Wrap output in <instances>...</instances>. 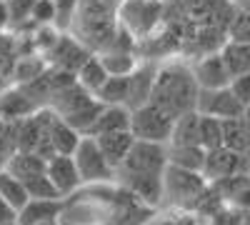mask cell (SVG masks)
<instances>
[{"instance_id": "1", "label": "cell", "mask_w": 250, "mask_h": 225, "mask_svg": "<svg viewBox=\"0 0 250 225\" xmlns=\"http://www.w3.org/2000/svg\"><path fill=\"white\" fill-rule=\"evenodd\" d=\"M195 98H198V85L190 73V65L173 63V65H163L155 73L150 103H155L165 113H170L173 118L188 110H195Z\"/></svg>"}, {"instance_id": "2", "label": "cell", "mask_w": 250, "mask_h": 225, "mask_svg": "<svg viewBox=\"0 0 250 225\" xmlns=\"http://www.w3.org/2000/svg\"><path fill=\"white\" fill-rule=\"evenodd\" d=\"M205 190H208V180L203 178V173L165 165V170H163V198H168L173 205L190 208L193 203H198L203 198Z\"/></svg>"}, {"instance_id": "3", "label": "cell", "mask_w": 250, "mask_h": 225, "mask_svg": "<svg viewBox=\"0 0 250 225\" xmlns=\"http://www.w3.org/2000/svg\"><path fill=\"white\" fill-rule=\"evenodd\" d=\"M173 115L158 108L155 103H145L140 108L130 110V133L135 140H150V143H168L170 128H173Z\"/></svg>"}, {"instance_id": "4", "label": "cell", "mask_w": 250, "mask_h": 225, "mask_svg": "<svg viewBox=\"0 0 250 225\" xmlns=\"http://www.w3.org/2000/svg\"><path fill=\"white\" fill-rule=\"evenodd\" d=\"M168 165V153L165 143H150V140H135L118 173H135V175H163Z\"/></svg>"}, {"instance_id": "5", "label": "cell", "mask_w": 250, "mask_h": 225, "mask_svg": "<svg viewBox=\"0 0 250 225\" xmlns=\"http://www.w3.org/2000/svg\"><path fill=\"white\" fill-rule=\"evenodd\" d=\"M73 160H75V168L80 173L83 185H85V183H105V180L115 178L113 165L105 160V155H103L98 140L90 138V135L80 138L78 148L73 150Z\"/></svg>"}, {"instance_id": "6", "label": "cell", "mask_w": 250, "mask_h": 225, "mask_svg": "<svg viewBox=\"0 0 250 225\" xmlns=\"http://www.w3.org/2000/svg\"><path fill=\"white\" fill-rule=\"evenodd\" d=\"M203 178L208 180V185H215V183L238 175V173H250V155L228 150L223 145L205 150V163H203Z\"/></svg>"}, {"instance_id": "7", "label": "cell", "mask_w": 250, "mask_h": 225, "mask_svg": "<svg viewBox=\"0 0 250 225\" xmlns=\"http://www.w3.org/2000/svg\"><path fill=\"white\" fill-rule=\"evenodd\" d=\"M195 110L208 118H218V120H230L240 118L243 103L233 95L230 88H213V90H198L195 98Z\"/></svg>"}, {"instance_id": "8", "label": "cell", "mask_w": 250, "mask_h": 225, "mask_svg": "<svg viewBox=\"0 0 250 225\" xmlns=\"http://www.w3.org/2000/svg\"><path fill=\"white\" fill-rule=\"evenodd\" d=\"M190 73L195 78L198 90H213V88H225L230 83V73H228L220 53H205L195 63H190Z\"/></svg>"}, {"instance_id": "9", "label": "cell", "mask_w": 250, "mask_h": 225, "mask_svg": "<svg viewBox=\"0 0 250 225\" xmlns=\"http://www.w3.org/2000/svg\"><path fill=\"white\" fill-rule=\"evenodd\" d=\"M45 175L50 178L53 188L58 190L60 198L73 195V193L83 185L73 155H50V158L45 160Z\"/></svg>"}, {"instance_id": "10", "label": "cell", "mask_w": 250, "mask_h": 225, "mask_svg": "<svg viewBox=\"0 0 250 225\" xmlns=\"http://www.w3.org/2000/svg\"><path fill=\"white\" fill-rule=\"evenodd\" d=\"M120 183L135 198H140L148 205H158L163 200V175H135V173H118Z\"/></svg>"}, {"instance_id": "11", "label": "cell", "mask_w": 250, "mask_h": 225, "mask_svg": "<svg viewBox=\"0 0 250 225\" xmlns=\"http://www.w3.org/2000/svg\"><path fill=\"white\" fill-rule=\"evenodd\" d=\"M62 210V200L60 198H28V203L18 210V225H38L45 220H58Z\"/></svg>"}, {"instance_id": "12", "label": "cell", "mask_w": 250, "mask_h": 225, "mask_svg": "<svg viewBox=\"0 0 250 225\" xmlns=\"http://www.w3.org/2000/svg\"><path fill=\"white\" fill-rule=\"evenodd\" d=\"M118 130H130V108L128 105H103L95 123L85 135L98 138L103 133H118Z\"/></svg>"}, {"instance_id": "13", "label": "cell", "mask_w": 250, "mask_h": 225, "mask_svg": "<svg viewBox=\"0 0 250 225\" xmlns=\"http://www.w3.org/2000/svg\"><path fill=\"white\" fill-rule=\"evenodd\" d=\"M155 68L153 65H140L128 75V108H140L150 100L153 83H155Z\"/></svg>"}, {"instance_id": "14", "label": "cell", "mask_w": 250, "mask_h": 225, "mask_svg": "<svg viewBox=\"0 0 250 225\" xmlns=\"http://www.w3.org/2000/svg\"><path fill=\"white\" fill-rule=\"evenodd\" d=\"M80 133L68 125L65 120H62L58 113L50 115V123H48V143H50V148L55 155H73V150L78 148V143H80Z\"/></svg>"}, {"instance_id": "15", "label": "cell", "mask_w": 250, "mask_h": 225, "mask_svg": "<svg viewBox=\"0 0 250 225\" xmlns=\"http://www.w3.org/2000/svg\"><path fill=\"white\" fill-rule=\"evenodd\" d=\"M98 140V145L103 150V155H105V160L113 165V170H118L123 165V160L125 155H128L130 145L135 143L133 133L130 130H118V133H103L95 138Z\"/></svg>"}, {"instance_id": "16", "label": "cell", "mask_w": 250, "mask_h": 225, "mask_svg": "<svg viewBox=\"0 0 250 225\" xmlns=\"http://www.w3.org/2000/svg\"><path fill=\"white\" fill-rule=\"evenodd\" d=\"M200 113L198 110H188L180 113L173 120V128H170V138L165 145H200Z\"/></svg>"}, {"instance_id": "17", "label": "cell", "mask_w": 250, "mask_h": 225, "mask_svg": "<svg viewBox=\"0 0 250 225\" xmlns=\"http://www.w3.org/2000/svg\"><path fill=\"white\" fill-rule=\"evenodd\" d=\"M218 53L223 58L228 73H230V78L250 70V43H245V40H225Z\"/></svg>"}, {"instance_id": "18", "label": "cell", "mask_w": 250, "mask_h": 225, "mask_svg": "<svg viewBox=\"0 0 250 225\" xmlns=\"http://www.w3.org/2000/svg\"><path fill=\"white\" fill-rule=\"evenodd\" d=\"M108 78H110V75H108L105 68H103V63H100L98 55H88L85 63L75 70V83L85 90V93H90V95H95Z\"/></svg>"}, {"instance_id": "19", "label": "cell", "mask_w": 250, "mask_h": 225, "mask_svg": "<svg viewBox=\"0 0 250 225\" xmlns=\"http://www.w3.org/2000/svg\"><path fill=\"white\" fill-rule=\"evenodd\" d=\"M165 153H168V165L193 170V173L203 170L205 148H200V145H165Z\"/></svg>"}, {"instance_id": "20", "label": "cell", "mask_w": 250, "mask_h": 225, "mask_svg": "<svg viewBox=\"0 0 250 225\" xmlns=\"http://www.w3.org/2000/svg\"><path fill=\"white\" fill-rule=\"evenodd\" d=\"M223 148L243 153V155H250V133L243 125L240 118L223 120Z\"/></svg>"}, {"instance_id": "21", "label": "cell", "mask_w": 250, "mask_h": 225, "mask_svg": "<svg viewBox=\"0 0 250 225\" xmlns=\"http://www.w3.org/2000/svg\"><path fill=\"white\" fill-rule=\"evenodd\" d=\"M95 98L103 105H128V75H110Z\"/></svg>"}, {"instance_id": "22", "label": "cell", "mask_w": 250, "mask_h": 225, "mask_svg": "<svg viewBox=\"0 0 250 225\" xmlns=\"http://www.w3.org/2000/svg\"><path fill=\"white\" fill-rule=\"evenodd\" d=\"M0 198L8 200L15 210H20L28 203V190L23 185V180L15 178L10 170H0Z\"/></svg>"}, {"instance_id": "23", "label": "cell", "mask_w": 250, "mask_h": 225, "mask_svg": "<svg viewBox=\"0 0 250 225\" xmlns=\"http://www.w3.org/2000/svg\"><path fill=\"white\" fill-rule=\"evenodd\" d=\"M100 63L108 70V75H130L138 68V60L133 58V53L125 50H100Z\"/></svg>"}, {"instance_id": "24", "label": "cell", "mask_w": 250, "mask_h": 225, "mask_svg": "<svg viewBox=\"0 0 250 225\" xmlns=\"http://www.w3.org/2000/svg\"><path fill=\"white\" fill-rule=\"evenodd\" d=\"M198 135H200V148H205V150L223 145V120H218V118H208V115H200V128H198Z\"/></svg>"}, {"instance_id": "25", "label": "cell", "mask_w": 250, "mask_h": 225, "mask_svg": "<svg viewBox=\"0 0 250 225\" xmlns=\"http://www.w3.org/2000/svg\"><path fill=\"white\" fill-rule=\"evenodd\" d=\"M23 185H25V190H28V198H60L58 195V190L53 188V183H50V178L45 175V170H40V173H35V175H28L25 180H23ZM62 200V198H60Z\"/></svg>"}, {"instance_id": "26", "label": "cell", "mask_w": 250, "mask_h": 225, "mask_svg": "<svg viewBox=\"0 0 250 225\" xmlns=\"http://www.w3.org/2000/svg\"><path fill=\"white\" fill-rule=\"evenodd\" d=\"M55 5V28L60 33H68L75 23V15L80 10V0H53Z\"/></svg>"}, {"instance_id": "27", "label": "cell", "mask_w": 250, "mask_h": 225, "mask_svg": "<svg viewBox=\"0 0 250 225\" xmlns=\"http://www.w3.org/2000/svg\"><path fill=\"white\" fill-rule=\"evenodd\" d=\"M8 5V15H10V28H23L25 23H33L30 13L35 0H5Z\"/></svg>"}, {"instance_id": "28", "label": "cell", "mask_w": 250, "mask_h": 225, "mask_svg": "<svg viewBox=\"0 0 250 225\" xmlns=\"http://www.w3.org/2000/svg\"><path fill=\"white\" fill-rule=\"evenodd\" d=\"M228 40H245L250 43V10H238L228 25Z\"/></svg>"}, {"instance_id": "29", "label": "cell", "mask_w": 250, "mask_h": 225, "mask_svg": "<svg viewBox=\"0 0 250 225\" xmlns=\"http://www.w3.org/2000/svg\"><path fill=\"white\" fill-rule=\"evenodd\" d=\"M30 20H33V25H53L55 23V5H53V0H35Z\"/></svg>"}, {"instance_id": "30", "label": "cell", "mask_w": 250, "mask_h": 225, "mask_svg": "<svg viewBox=\"0 0 250 225\" xmlns=\"http://www.w3.org/2000/svg\"><path fill=\"white\" fill-rule=\"evenodd\" d=\"M228 88L233 90V95L240 100L243 105H248V103H250V70H248V73H240V75H235V78H230Z\"/></svg>"}, {"instance_id": "31", "label": "cell", "mask_w": 250, "mask_h": 225, "mask_svg": "<svg viewBox=\"0 0 250 225\" xmlns=\"http://www.w3.org/2000/svg\"><path fill=\"white\" fill-rule=\"evenodd\" d=\"M15 220H18V210L10 205L8 200L0 198V225L3 223H15Z\"/></svg>"}, {"instance_id": "32", "label": "cell", "mask_w": 250, "mask_h": 225, "mask_svg": "<svg viewBox=\"0 0 250 225\" xmlns=\"http://www.w3.org/2000/svg\"><path fill=\"white\" fill-rule=\"evenodd\" d=\"M10 28V15H8V5L5 0H0V30H8Z\"/></svg>"}, {"instance_id": "33", "label": "cell", "mask_w": 250, "mask_h": 225, "mask_svg": "<svg viewBox=\"0 0 250 225\" xmlns=\"http://www.w3.org/2000/svg\"><path fill=\"white\" fill-rule=\"evenodd\" d=\"M240 120H243V125L248 128V133H250V103H248V105H243V113H240Z\"/></svg>"}, {"instance_id": "34", "label": "cell", "mask_w": 250, "mask_h": 225, "mask_svg": "<svg viewBox=\"0 0 250 225\" xmlns=\"http://www.w3.org/2000/svg\"><path fill=\"white\" fill-rule=\"evenodd\" d=\"M38 225H58V220H45V223H38Z\"/></svg>"}, {"instance_id": "35", "label": "cell", "mask_w": 250, "mask_h": 225, "mask_svg": "<svg viewBox=\"0 0 250 225\" xmlns=\"http://www.w3.org/2000/svg\"><path fill=\"white\" fill-rule=\"evenodd\" d=\"M3 225H18V223H3Z\"/></svg>"}]
</instances>
